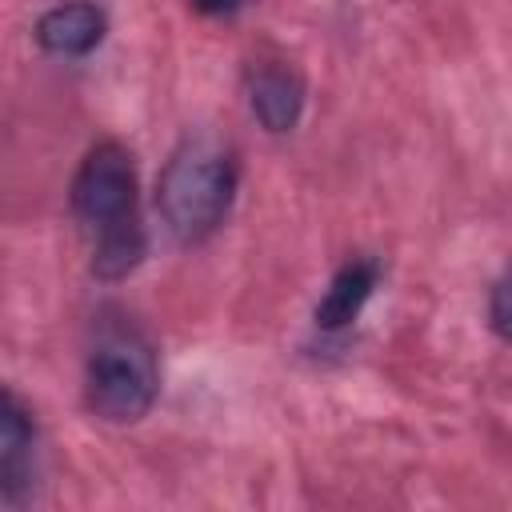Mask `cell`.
I'll return each instance as SVG.
<instances>
[{
	"label": "cell",
	"instance_id": "4",
	"mask_svg": "<svg viewBox=\"0 0 512 512\" xmlns=\"http://www.w3.org/2000/svg\"><path fill=\"white\" fill-rule=\"evenodd\" d=\"M36 484V420L16 392L0 404V496L8 508L24 504Z\"/></svg>",
	"mask_w": 512,
	"mask_h": 512
},
{
	"label": "cell",
	"instance_id": "3",
	"mask_svg": "<svg viewBox=\"0 0 512 512\" xmlns=\"http://www.w3.org/2000/svg\"><path fill=\"white\" fill-rule=\"evenodd\" d=\"M72 212L96 232H120L140 224L136 216V164L132 152L116 140H100L84 152L72 188H68Z\"/></svg>",
	"mask_w": 512,
	"mask_h": 512
},
{
	"label": "cell",
	"instance_id": "7",
	"mask_svg": "<svg viewBox=\"0 0 512 512\" xmlns=\"http://www.w3.org/2000/svg\"><path fill=\"white\" fill-rule=\"evenodd\" d=\"M376 276H380V268H376L372 260H348V264L332 276L328 292L320 296V304H316V324H320L324 332L348 328V324L360 316V308L368 304V296H372V288H376Z\"/></svg>",
	"mask_w": 512,
	"mask_h": 512
},
{
	"label": "cell",
	"instance_id": "9",
	"mask_svg": "<svg viewBox=\"0 0 512 512\" xmlns=\"http://www.w3.org/2000/svg\"><path fill=\"white\" fill-rule=\"evenodd\" d=\"M196 12H204V16H232L244 0H188Z\"/></svg>",
	"mask_w": 512,
	"mask_h": 512
},
{
	"label": "cell",
	"instance_id": "5",
	"mask_svg": "<svg viewBox=\"0 0 512 512\" xmlns=\"http://www.w3.org/2000/svg\"><path fill=\"white\" fill-rule=\"evenodd\" d=\"M104 12L96 4H56L36 20V44L52 56H88L104 40Z\"/></svg>",
	"mask_w": 512,
	"mask_h": 512
},
{
	"label": "cell",
	"instance_id": "6",
	"mask_svg": "<svg viewBox=\"0 0 512 512\" xmlns=\"http://www.w3.org/2000/svg\"><path fill=\"white\" fill-rule=\"evenodd\" d=\"M248 104H252V116L260 120V128L292 132L300 112H304V84L292 68L260 64L248 76Z\"/></svg>",
	"mask_w": 512,
	"mask_h": 512
},
{
	"label": "cell",
	"instance_id": "2",
	"mask_svg": "<svg viewBox=\"0 0 512 512\" xmlns=\"http://www.w3.org/2000/svg\"><path fill=\"white\" fill-rule=\"evenodd\" d=\"M156 392H160V368L144 332L128 320L100 324V336L84 364L88 412L108 424H136L152 412Z\"/></svg>",
	"mask_w": 512,
	"mask_h": 512
},
{
	"label": "cell",
	"instance_id": "8",
	"mask_svg": "<svg viewBox=\"0 0 512 512\" xmlns=\"http://www.w3.org/2000/svg\"><path fill=\"white\" fill-rule=\"evenodd\" d=\"M488 324L504 344H512V272L500 276L488 296Z\"/></svg>",
	"mask_w": 512,
	"mask_h": 512
},
{
	"label": "cell",
	"instance_id": "1",
	"mask_svg": "<svg viewBox=\"0 0 512 512\" xmlns=\"http://www.w3.org/2000/svg\"><path fill=\"white\" fill-rule=\"evenodd\" d=\"M232 196L236 164L212 140H184L156 180V208L180 244L208 240L224 224Z\"/></svg>",
	"mask_w": 512,
	"mask_h": 512
}]
</instances>
